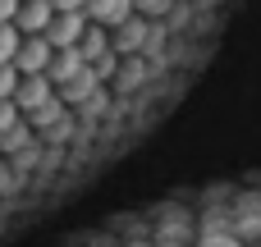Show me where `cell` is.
I'll list each match as a JSON object with an SVG mask.
<instances>
[{
    "label": "cell",
    "instance_id": "obj_1",
    "mask_svg": "<svg viewBox=\"0 0 261 247\" xmlns=\"http://www.w3.org/2000/svg\"><path fill=\"white\" fill-rule=\"evenodd\" d=\"M50 23H55V9H50V0H23V5H18V18H14V28H18L23 37H46V32H50Z\"/></svg>",
    "mask_w": 261,
    "mask_h": 247
},
{
    "label": "cell",
    "instance_id": "obj_2",
    "mask_svg": "<svg viewBox=\"0 0 261 247\" xmlns=\"http://www.w3.org/2000/svg\"><path fill=\"white\" fill-rule=\"evenodd\" d=\"M18 50H23V32L14 23H0V69H9L18 60Z\"/></svg>",
    "mask_w": 261,
    "mask_h": 247
},
{
    "label": "cell",
    "instance_id": "obj_3",
    "mask_svg": "<svg viewBox=\"0 0 261 247\" xmlns=\"http://www.w3.org/2000/svg\"><path fill=\"white\" fill-rule=\"evenodd\" d=\"M50 9H55V14H83L87 0H50Z\"/></svg>",
    "mask_w": 261,
    "mask_h": 247
},
{
    "label": "cell",
    "instance_id": "obj_4",
    "mask_svg": "<svg viewBox=\"0 0 261 247\" xmlns=\"http://www.w3.org/2000/svg\"><path fill=\"white\" fill-rule=\"evenodd\" d=\"M18 5L23 0H0V23H14L18 18Z\"/></svg>",
    "mask_w": 261,
    "mask_h": 247
}]
</instances>
